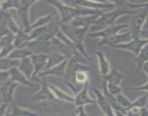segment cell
I'll use <instances>...</instances> for the list:
<instances>
[{"instance_id":"cell-17","label":"cell","mask_w":148,"mask_h":116,"mask_svg":"<svg viewBox=\"0 0 148 116\" xmlns=\"http://www.w3.org/2000/svg\"><path fill=\"white\" fill-rule=\"evenodd\" d=\"M32 5L31 0H21L20 1L19 7L17 10L18 11L20 18L22 20V22L25 27V31L27 32L28 28H29V22H28V10Z\"/></svg>"},{"instance_id":"cell-14","label":"cell","mask_w":148,"mask_h":116,"mask_svg":"<svg viewBox=\"0 0 148 116\" xmlns=\"http://www.w3.org/2000/svg\"><path fill=\"white\" fill-rule=\"evenodd\" d=\"M93 91L96 96V103H97L102 113L106 115H116L114 110L110 104L104 93L101 92L99 89L96 88L93 89Z\"/></svg>"},{"instance_id":"cell-35","label":"cell","mask_w":148,"mask_h":116,"mask_svg":"<svg viewBox=\"0 0 148 116\" xmlns=\"http://www.w3.org/2000/svg\"><path fill=\"white\" fill-rule=\"evenodd\" d=\"M9 78H10L9 70H0V83H4Z\"/></svg>"},{"instance_id":"cell-23","label":"cell","mask_w":148,"mask_h":116,"mask_svg":"<svg viewBox=\"0 0 148 116\" xmlns=\"http://www.w3.org/2000/svg\"><path fill=\"white\" fill-rule=\"evenodd\" d=\"M65 59H68V58H67L65 56H64L62 54L60 53V52H52V53L49 54L47 64L46 67H45V70H47V69L50 68L59 64V63H60L61 62L65 60Z\"/></svg>"},{"instance_id":"cell-47","label":"cell","mask_w":148,"mask_h":116,"mask_svg":"<svg viewBox=\"0 0 148 116\" xmlns=\"http://www.w3.org/2000/svg\"><path fill=\"white\" fill-rule=\"evenodd\" d=\"M145 64H146V65H148V62H147V63H145Z\"/></svg>"},{"instance_id":"cell-27","label":"cell","mask_w":148,"mask_h":116,"mask_svg":"<svg viewBox=\"0 0 148 116\" xmlns=\"http://www.w3.org/2000/svg\"><path fill=\"white\" fill-rule=\"evenodd\" d=\"M8 115L16 116H28V115H38L39 113L35 111L30 110V109L24 108V107H18V106H13L11 110V113Z\"/></svg>"},{"instance_id":"cell-19","label":"cell","mask_w":148,"mask_h":116,"mask_svg":"<svg viewBox=\"0 0 148 116\" xmlns=\"http://www.w3.org/2000/svg\"><path fill=\"white\" fill-rule=\"evenodd\" d=\"M95 55L97 57L98 63H99V73L101 76H104L108 74L110 70V66L109 62L107 60L106 57L102 51L98 50L95 52Z\"/></svg>"},{"instance_id":"cell-40","label":"cell","mask_w":148,"mask_h":116,"mask_svg":"<svg viewBox=\"0 0 148 116\" xmlns=\"http://www.w3.org/2000/svg\"><path fill=\"white\" fill-rule=\"evenodd\" d=\"M88 1H90V2H96V3H101V4H108L109 2L107 1V0H88Z\"/></svg>"},{"instance_id":"cell-1","label":"cell","mask_w":148,"mask_h":116,"mask_svg":"<svg viewBox=\"0 0 148 116\" xmlns=\"http://www.w3.org/2000/svg\"><path fill=\"white\" fill-rule=\"evenodd\" d=\"M47 2L57 8L61 16V22L62 24H68L73 18L78 16L92 15H101L102 12L99 10L90 9V8H82V7L69 6L60 2L58 0H47Z\"/></svg>"},{"instance_id":"cell-13","label":"cell","mask_w":148,"mask_h":116,"mask_svg":"<svg viewBox=\"0 0 148 116\" xmlns=\"http://www.w3.org/2000/svg\"><path fill=\"white\" fill-rule=\"evenodd\" d=\"M89 89V81H86L84 83V87L78 94L74 97V105L76 106H84L89 104H95L96 100L91 98L88 93Z\"/></svg>"},{"instance_id":"cell-6","label":"cell","mask_w":148,"mask_h":116,"mask_svg":"<svg viewBox=\"0 0 148 116\" xmlns=\"http://www.w3.org/2000/svg\"><path fill=\"white\" fill-rule=\"evenodd\" d=\"M62 3L65 4L69 6L77 8V7H82V8H90V9H95V10H112L116 8H119L116 5L113 4L108 3V4H101V3H96V2H90L88 0H61Z\"/></svg>"},{"instance_id":"cell-24","label":"cell","mask_w":148,"mask_h":116,"mask_svg":"<svg viewBox=\"0 0 148 116\" xmlns=\"http://www.w3.org/2000/svg\"><path fill=\"white\" fill-rule=\"evenodd\" d=\"M135 64L139 70H141L142 66L148 62V42L142 48L136 57L135 58Z\"/></svg>"},{"instance_id":"cell-46","label":"cell","mask_w":148,"mask_h":116,"mask_svg":"<svg viewBox=\"0 0 148 116\" xmlns=\"http://www.w3.org/2000/svg\"><path fill=\"white\" fill-rule=\"evenodd\" d=\"M2 36H3V35L2 34H1V33H0V40H1V39H2Z\"/></svg>"},{"instance_id":"cell-36","label":"cell","mask_w":148,"mask_h":116,"mask_svg":"<svg viewBox=\"0 0 148 116\" xmlns=\"http://www.w3.org/2000/svg\"><path fill=\"white\" fill-rule=\"evenodd\" d=\"M84 106H76V109H75V114L76 115L80 116H84L86 115V113H85L84 110Z\"/></svg>"},{"instance_id":"cell-20","label":"cell","mask_w":148,"mask_h":116,"mask_svg":"<svg viewBox=\"0 0 148 116\" xmlns=\"http://www.w3.org/2000/svg\"><path fill=\"white\" fill-rule=\"evenodd\" d=\"M127 76L123 73H121L117 69H112L109 71V73L105 76H102V78L106 82H111L116 84L121 85V82L124 80Z\"/></svg>"},{"instance_id":"cell-33","label":"cell","mask_w":148,"mask_h":116,"mask_svg":"<svg viewBox=\"0 0 148 116\" xmlns=\"http://www.w3.org/2000/svg\"><path fill=\"white\" fill-rule=\"evenodd\" d=\"M109 3L113 4L117 7L121 8H126L128 9H134V5L135 4H129L125 0H107Z\"/></svg>"},{"instance_id":"cell-8","label":"cell","mask_w":148,"mask_h":116,"mask_svg":"<svg viewBox=\"0 0 148 116\" xmlns=\"http://www.w3.org/2000/svg\"><path fill=\"white\" fill-rule=\"evenodd\" d=\"M132 39L131 32L128 31L126 33H122V34H116L114 36H110V37L102 38L99 43V46H109L110 47H114L116 45H119L120 44L126 43V42L131 41Z\"/></svg>"},{"instance_id":"cell-28","label":"cell","mask_w":148,"mask_h":116,"mask_svg":"<svg viewBox=\"0 0 148 116\" xmlns=\"http://www.w3.org/2000/svg\"><path fill=\"white\" fill-rule=\"evenodd\" d=\"M52 15H46V16H44L42 17V18H39V19L35 23L33 24L32 25H30L28 31H27V33H29L31 31L35 29V28H39V27H42V26H44V25H47V24L49 23L50 21L52 20Z\"/></svg>"},{"instance_id":"cell-34","label":"cell","mask_w":148,"mask_h":116,"mask_svg":"<svg viewBox=\"0 0 148 116\" xmlns=\"http://www.w3.org/2000/svg\"><path fill=\"white\" fill-rule=\"evenodd\" d=\"M126 91H142L148 93V82L143 86H139V87H129V88H126Z\"/></svg>"},{"instance_id":"cell-32","label":"cell","mask_w":148,"mask_h":116,"mask_svg":"<svg viewBox=\"0 0 148 116\" xmlns=\"http://www.w3.org/2000/svg\"><path fill=\"white\" fill-rule=\"evenodd\" d=\"M147 93L143 94L142 96H141L140 97L136 100L135 101H134L133 102H132L130 107H139V108H142V107H146L147 104ZM129 108V107H128Z\"/></svg>"},{"instance_id":"cell-26","label":"cell","mask_w":148,"mask_h":116,"mask_svg":"<svg viewBox=\"0 0 148 116\" xmlns=\"http://www.w3.org/2000/svg\"><path fill=\"white\" fill-rule=\"evenodd\" d=\"M28 38H29V33H27L25 30H20L18 33L15 34V39L13 42L15 47H23L24 45L28 42Z\"/></svg>"},{"instance_id":"cell-7","label":"cell","mask_w":148,"mask_h":116,"mask_svg":"<svg viewBox=\"0 0 148 116\" xmlns=\"http://www.w3.org/2000/svg\"><path fill=\"white\" fill-rule=\"evenodd\" d=\"M19 85V83L13 81L10 78L2 83V85L0 86V94L2 96V102L9 104L12 102L14 92Z\"/></svg>"},{"instance_id":"cell-11","label":"cell","mask_w":148,"mask_h":116,"mask_svg":"<svg viewBox=\"0 0 148 116\" xmlns=\"http://www.w3.org/2000/svg\"><path fill=\"white\" fill-rule=\"evenodd\" d=\"M68 60L69 59H65L62 62H61L59 64L50 68L46 70L41 72L38 74L36 78H40L45 76H59V77H65V71H66V68L68 66Z\"/></svg>"},{"instance_id":"cell-16","label":"cell","mask_w":148,"mask_h":116,"mask_svg":"<svg viewBox=\"0 0 148 116\" xmlns=\"http://www.w3.org/2000/svg\"><path fill=\"white\" fill-rule=\"evenodd\" d=\"M10 73V79L20 85L27 87H34V84L30 81L29 79L19 70L18 67H12L9 70Z\"/></svg>"},{"instance_id":"cell-5","label":"cell","mask_w":148,"mask_h":116,"mask_svg":"<svg viewBox=\"0 0 148 116\" xmlns=\"http://www.w3.org/2000/svg\"><path fill=\"white\" fill-rule=\"evenodd\" d=\"M147 12L148 8H143V10H142L140 12H137L136 14H134L130 20L129 28L133 39L140 38L141 32L146 20Z\"/></svg>"},{"instance_id":"cell-30","label":"cell","mask_w":148,"mask_h":116,"mask_svg":"<svg viewBox=\"0 0 148 116\" xmlns=\"http://www.w3.org/2000/svg\"><path fill=\"white\" fill-rule=\"evenodd\" d=\"M116 97V100H117L118 103L123 108L127 109L128 107H129V106L132 104V102L124 95V94L122 93V91L121 93H119V94H117Z\"/></svg>"},{"instance_id":"cell-4","label":"cell","mask_w":148,"mask_h":116,"mask_svg":"<svg viewBox=\"0 0 148 116\" xmlns=\"http://www.w3.org/2000/svg\"><path fill=\"white\" fill-rule=\"evenodd\" d=\"M136 10H132L128 8H116L114 10H112L110 12H102L97 20L95 22V25H102V26H105V25H113L115 24L116 20L120 16L124 15H134L136 13Z\"/></svg>"},{"instance_id":"cell-39","label":"cell","mask_w":148,"mask_h":116,"mask_svg":"<svg viewBox=\"0 0 148 116\" xmlns=\"http://www.w3.org/2000/svg\"><path fill=\"white\" fill-rule=\"evenodd\" d=\"M141 70H142V71H143L144 73L146 74V76H147V78H148V65H146V64L144 65V66H142V68Z\"/></svg>"},{"instance_id":"cell-18","label":"cell","mask_w":148,"mask_h":116,"mask_svg":"<svg viewBox=\"0 0 148 116\" xmlns=\"http://www.w3.org/2000/svg\"><path fill=\"white\" fill-rule=\"evenodd\" d=\"M18 68L29 80L32 78L34 72V68L33 66L32 61H31V57H27L21 60V63Z\"/></svg>"},{"instance_id":"cell-2","label":"cell","mask_w":148,"mask_h":116,"mask_svg":"<svg viewBox=\"0 0 148 116\" xmlns=\"http://www.w3.org/2000/svg\"><path fill=\"white\" fill-rule=\"evenodd\" d=\"M89 27H73L69 24H62L60 27L61 31L69 39L73 44L75 49L80 51L89 61L90 57L86 53L84 46V40Z\"/></svg>"},{"instance_id":"cell-45","label":"cell","mask_w":148,"mask_h":116,"mask_svg":"<svg viewBox=\"0 0 148 116\" xmlns=\"http://www.w3.org/2000/svg\"><path fill=\"white\" fill-rule=\"evenodd\" d=\"M146 107L148 110V93H147V104H146Z\"/></svg>"},{"instance_id":"cell-31","label":"cell","mask_w":148,"mask_h":116,"mask_svg":"<svg viewBox=\"0 0 148 116\" xmlns=\"http://www.w3.org/2000/svg\"><path fill=\"white\" fill-rule=\"evenodd\" d=\"M21 0H5L2 3V8L3 10H8L12 8L18 9Z\"/></svg>"},{"instance_id":"cell-22","label":"cell","mask_w":148,"mask_h":116,"mask_svg":"<svg viewBox=\"0 0 148 116\" xmlns=\"http://www.w3.org/2000/svg\"><path fill=\"white\" fill-rule=\"evenodd\" d=\"M32 51L30 50L27 47L15 48L8 55V57L10 59H17V60H22L27 57H31L33 55Z\"/></svg>"},{"instance_id":"cell-21","label":"cell","mask_w":148,"mask_h":116,"mask_svg":"<svg viewBox=\"0 0 148 116\" xmlns=\"http://www.w3.org/2000/svg\"><path fill=\"white\" fill-rule=\"evenodd\" d=\"M48 85H49V87L50 88V89L52 90L54 95L55 96V97H56V99L58 101L63 102L67 103H73L74 97L70 96L69 94L65 93V91H62V90L60 89H58V87H56L55 86H53V85L52 84H49V83H48Z\"/></svg>"},{"instance_id":"cell-43","label":"cell","mask_w":148,"mask_h":116,"mask_svg":"<svg viewBox=\"0 0 148 116\" xmlns=\"http://www.w3.org/2000/svg\"><path fill=\"white\" fill-rule=\"evenodd\" d=\"M2 1H3V0H0V12H1V11H2Z\"/></svg>"},{"instance_id":"cell-3","label":"cell","mask_w":148,"mask_h":116,"mask_svg":"<svg viewBox=\"0 0 148 116\" xmlns=\"http://www.w3.org/2000/svg\"><path fill=\"white\" fill-rule=\"evenodd\" d=\"M41 89L31 97L34 102H39L41 106L47 109H52L55 106L56 102H58L49 85L46 81H42Z\"/></svg>"},{"instance_id":"cell-49","label":"cell","mask_w":148,"mask_h":116,"mask_svg":"<svg viewBox=\"0 0 148 116\" xmlns=\"http://www.w3.org/2000/svg\"><path fill=\"white\" fill-rule=\"evenodd\" d=\"M145 1H147V0H145Z\"/></svg>"},{"instance_id":"cell-9","label":"cell","mask_w":148,"mask_h":116,"mask_svg":"<svg viewBox=\"0 0 148 116\" xmlns=\"http://www.w3.org/2000/svg\"><path fill=\"white\" fill-rule=\"evenodd\" d=\"M147 42L148 40H147V39L139 38V39H132V40L126 42V43L120 44L119 45H116V46H115L113 48L129 51V52H132V53L134 54L136 56V55H138V54L139 53V52H140V50L142 49V48L143 47Z\"/></svg>"},{"instance_id":"cell-12","label":"cell","mask_w":148,"mask_h":116,"mask_svg":"<svg viewBox=\"0 0 148 116\" xmlns=\"http://www.w3.org/2000/svg\"><path fill=\"white\" fill-rule=\"evenodd\" d=\"M129 28V25L127 24H123V25H113L109 26L108 28H105L103 30L99 31L94 32V33H88V36L92 39H97V38H106L110 36H114L119 33V31L122 30L123 28Z\"/></svg>"},{"instance_id":"cell-38","label":"cell","mask_w":148,"mask_h":116,"mask_svg":"<svg viewBox=\"0 0 148 116\" xmlns=\"http://www.w3.org/2000/svg\"><path fill=\"white\" fill-rule=\"evenodd\" d=\"M140 38L148 40V30H142L141 32Z\"/></svg>"},{"instance_id":"cell-15","label":"cell","mask_w":148,"mask_h":116,"mask_svg":"<svg viewBox=\"0 0 148 116\" xmlns=\"http://www.w3.org/2000/svg\"><path fill=\"white\" fill-rule=\"evenodd\" d=\"M100 15H83L78 16L72 20L69 23V25L73 27H89L91 25L95 23L96 20Z\"/></svg>"},{"instance_id":"cell-10","label":"cell","mask_w":148,"mask_h":116,"mask_svg":"<svg viewBox=\"0 0 148 116\" xmlns=\"http://www.w3.org/2000/svg\"><path fill=\"white\" fill-rule=\"evenodd\" d=\"M49 55L47 54H33L31 56V61L34 68L32 78H36L39 73L43 71L47 64Z\"/></svg>"},{"instance_id":"cell-42","label":"cell","mask_w":148,"mask_h":116,"mask_svg":"<svg viewBox=\"0 0 148 116\" xmlns=\"http://www.w3.org/2000/svg\"><path fill=\"white\" fill-rule=\"evenodd\" d=\"M126 2H127L129 4H136V0H125Z\"/></svg>"},{"instance_id":"cell-37","label":"cell","mask_w":148,"mask_h":116,"mask_svg":"<svg viewBox=\"0 0 148 116\" xmlns=\"http://www.w3.org/2000/svg\"><path fill=\"white\" fill-rule=\"evenodd\" d=\"M8 107H9V104L2 102V104L0 105V116L7 115Z\"/></svg>"},{"instance_id":"cell-29","label":"cell","mask_w":148,"mask_h":116,"mask_svg":"<svg viewBox=\"0 0 148 116\" xmlns=\"http://www.w3.org/2000/svg\"><path fill=\"white\" fill-rule=\"evenodd\" d=\"M105 88H106L108 92L113 96H116L122 91V88L121 85L116 84V83H111V82H107Z\"/></svg>"},{"instance_id":"cell-25","label":"cell","mask_w":148,"mask_h":116,"mask_svg":"<svg viewBox=\"0 0 148 116\" xmlns=\"http://www.w3.org/2000/svg\"><path fill=\"white\" fill-rule=\"evenodd\" d=\"M21 60L10 59L8 57L0 58V70H9L12 67H18Z\"/></svg>"},{"instance_id":"cell-48","label":"cell","mask_w":148,"mask_h":116,"mask_svg":"<svg viewBox=\"0 0 148 116\" xmlns=\"http://www.w3.org/2000/svg\"><path fill=\"white\" fill-rule=\"evenodd\" d=\"M3 1H5V0H3Z\"/></svg>"},{"instance_id":"cell-41","label":"cell","mask_w":148,"mask_h":116,"mask_svg":"<svg viewBox=\"0 0 148 116\" xmlns=\"http://www.w3.org/2000/svg\"><path fill=\"white\" fill-rule=\"evenodd\" d=\"M142 30H148V12L147 15L146 20H145V24L143 25V28H142Z\"/></svg>"},{"instance_id":"cell-44","label":"cell","mask_w":148,"mask_h":116,"mask_svg":"<svg viewBox=\"0 0 148 116\" xmlns=\"http://www.w3.org/2000/svg\"><path fill=\"white\" fill-rule=\"evenodd\" d=\"M36 1H38V0H31V4H34V3H35Z\"/></svg>"}]
</instances>
